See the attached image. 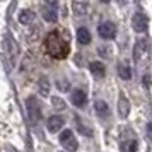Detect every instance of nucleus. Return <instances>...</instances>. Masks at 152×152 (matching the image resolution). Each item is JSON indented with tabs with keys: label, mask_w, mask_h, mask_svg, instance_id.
I'll list each match as a JSON object with an SVG mask.
<instances>
[{
	"label": "nucleus",
	"mask_w": 152,
	"mask_h": 152,
	"mask_svg": "<svg viewBox=\"0 0 152 152\" xmlns=\"http://www.w3.org/2000/svg\"><path fill=\"white\" fill-rule=\"evenodd\" d=\"M89 69H91V72H92V75H96V77H104V74H106L104 65L101 62H91Z\"/></svg>",
	"instance_id": "nucleus-16"
},
{
	"label": "nucleus",
	"mask_w": 152,
	"mask_h": 152,
	"mask_svg": "<svg viewBox=\"0 0 152 152\" xmlns=\"http://www.w3.org/2000/svg\"><path fill=\"white\" fill-rule=\"evenodd\" d=\"M118 75L121 77L123 80H130L132 79V69L126 63H120V65H118Z\"/></svg>",
	"instance_id": "nucleus-17"
},
{
	"label": "nucleus",
	"mask_w": 152,
	"mask_h": 152,
	"mask_svg": "<svg viewBox=\"0 0 152 152\" xmlns=\"http://www.w3.org/2000/svg\"><path fill=\"white\" fill-rule=\"evenodd\" d=\"M91 33L87 28H79L77 29V41L80 43V45H89L91 43Z\"/></svg>",
	"instance_id": "nucleus-14"
},
{
	"label": "nucleus",
	"mask_w": 152,
	"mask_h": 152,
	"mask_svg": "<svg viewBox=\"0 0 152 152\" xmlns=\"http://www.w3.org/2000/svg\"><path fill=\"white\" fill-rule=\"evenodd\" d=\"M147 50H149V43H147V39H145V38L137 39L135 45H133V60H135V62H140V60L147 55Z\"/></svg>",
	"instance_id": "nucleus-8"
},
{
	"label": "nucleus",
	"mask_w": 152,
	"mask_h": 152,
	"mask_svg": "<svg viewBox=\"0 0 152 152\" xmlns=\"http://www.w3.org/2000/svg\"><path fill=\"white\" fill-rule=\"evenodd\" d=\"M118 113H120L121 118H126L128 113H130V103H128V99L125 96L118 97Z\"/></svg>",
	"instance_id": "nucleus-12"
},
{
	"label": "nucleus",
	"mask_w": 152,
	"mask_h": 152,
	"mask_svg": "<svg viewBox=\"0 0 152 152\" xmlns=\"http://www.w3.org/2000/svg\"><path fill=\"white\" fill-rule=\"evenodd\" d=\"M63 82H65V80H58V84H56V86H58L60 89H63V91L69 89V86H67V84H63Z\"/></svg>",
	"instance_id": "nucleus-21"
},
{
	"label": "nucleus",
	"mask_w": 152,
	"mask_h": 152,
	"mask_svg": "<svg viewBox=\"0 0 152 152\" xmlns=\"http://www.w3.org/2000/svg\"><path fill=\"white\" fill-rule=\"evenodd\" d=\"M97 33H99V36L103 39H115L116 38V26L110 21L101 22L99 28H97Z\"/></svg>",
	"instance_id": "nucleus-7"
},
{
	"label": "nucleus",
	"mask_w": 152,
	"mask_h": 152,
	"mask_svg": "<svg viewBox=\"0 0 152 152\" xmlns=\"http://www.w3.org/2000/svg\"><path fill=\"white\" fill-rule=\"evenodd\" d=\"M45 48L48 51L50 55L53 56V58H65V56L69 55V43L65 41L62 38L60 33H56V31H51L48 36H46V39H45Z\"/></svg>",
	"instance_id": "nucleus-1"
},
{
	"label": "nucleus",
	"mask_w": 152,
	"mask_h": 152,
	"mask_svg": "<svg viewBox=\"0 0 152 152\" xmlns=\"http://www.w3.org/2000/svg\"><path fill=\"white\" fill-rule=\"evenodd\" d=\"M53 106H58L60 110H65V103L62 99H58V97H53Z\"/></svg>",
	"instance_id": "nucleus-20"
},
{
	"label": "nucleus",
	"mask_w": 152,
	"mask_h": 152,
	"mask_svg": "<svg viewBox=\"0 0 152 152\" xmlns=\"http://www.w3.org/2000/svg\"><path fill=\"white\" fill-rule=\"evenodd\" d=\"M4 51H5L7 58L10 60V63H15L17 56H19V45H17V41L14 39V36L10 33L4 34Z\"/></svg>",
	"instance_id": "nucleus-3"
},
{
	"label": "nucleus",
	"mask_w": 152,
	"mask_h": 152,
	"mask_svg": "<svg viewBox=\"0 0 152 152\" xmlns=\"http://www.w3.org/2000/svg\"><path fill=\"white\" fill-rule=\"evenodd\" d=\"M58 140H60V145H62L65 151L75 152L77 149H79V142H77V138H75V135H74L72 130H63L62 133H60Z\"/></svg>",
	"instance_id": "nucleus-4"
},
{
	"label": "nucleus",
	"mask_w": 152,
	"mask_h": 152,
	"mask_svg": "<svg viewBox=\"0 0 152 152\" xmlns=\"http://www.w3.org/2000/svg\"><path fill=\"white\" fill-rule=\"evenodd\" d=\"M132 26L135 29V33H145L147 31V26H149V21H147V15L142 12V10H137L133 17H132Z\"/></svg>",
	"instance_id": "nucleus-6"
},
{
	"label": "nucleus",
	"mask_w": 152,
	"mask_h": 152,
	"mask_svg": "<svg viewBox=\"0 0 152 152\" xmlns=\"http://www.w3.org/2000/svg\"><path fill=\"white\" fill-rule=\"evenodd\" d=\"M26 113H28V118L31 123H38L39 120H41V103H39V99L36 96H29L26 99Z\"/></svg>",
	"instance_id": "nucleus-2"
},
{
	"label": "nucleus",
	"mask_w": 152,
	"mask_h": 152,
	"mask_svg": "<svg viewBox=\"0 0 152 152\" xmlns=\"http://www.w3.org/2000/svg\"><path fill=\"white\" fill-rule=\"evenodd\" d=\"M120 149H121V152H135V151H137V142H135V140H126V142H121Z\"/></svg>",
	"instance_id": "nucleus-19"
},
{
	"label": "nucleus",
	"mask_w": 152,
	"mask_h": 152,
	"mask_svg": "<svg viewBox=\"0 0 152 152\" xmlns=\"http://www.w3.org/2000/svg\"><path fill=\"white\" fill-rule=\"evenodd\" d=\"M43 19L48 22L58 21V4L56 2H45L43 4Z\"/></svg>",
	"instance_id": "nucleus-5"
},
{
	"label": "nucleus",
	"mask_w": 152,
	"mask_h": 152,
	"mask_svg": "<svg viewBox=\"0 0 152 152\" xmlns=\"http://www.w3.org/2000/svg\"><path fill=\"white\" fill-rule=\"evenodd\" d=\"M7 152H17V151H15V149H12V147H9V151Z\"/></svg>",
	"instance_id": "nucleus-23"
},
{
	"label": "nucleus",
	"mask_w": 152,
	"mask_h": 152,
	"mask_svg": "<svg viewBox=\"0 0 152 152\" xmlns=\"http://www.w3.org/2000/svg\"><path fill=\"white\" fill-rule=\"evenodd\" d=\"M34 19V14H33V10H29V9H24V10H21V14H19V22L21 24H29V22Z\"/></svg>",
	"instance_id": "nucleus-18"
},
{
	"label": "nucleus",
	"mask_w": 152,
	"mask_h": 152,
	"mask_svg": "<svg viewBox=\"0 0 152 152\" xmlns=\"http://www.w3.org/2000/svg\"><path fill=\"white\" fill-rule=\"evenodd\" d=\"M94 110H96L97 116H101V118H106L110 115V108H108V104L104 103L103 99H97L94 103Z\"/></svg>",
	"instance_id": "nucleus-13"
},
{
	"label": "nucleus",
	"mask_w": 152,
	"mask_h": 152,
	"mask_svg": "<svg viewBox=\"0 0 152 152\" xmlns=\"http://www.w3.org/2000/svg\"><path fill=\"white\" fill-rule=\"evenodd\" d=\"M63 125H65L63 118L58 116V115H53V116L48 118V121H46V128H48V132H51V133H56V132H60L63 128Z\"/></svg>",
	"instance_id": "nucleus-9"
},
{
	"label": "nucleus",
	"mask_w": 152,
	"mask_h": 152,
	"mask_svg": "<svg viewBox=\"0 0 152 152\" xmlns=\"http://www.w3.org/2000/svg\"><path fill=\"white\" fill-rule=\"evenodd\" d=\"M72 10H74V14L75 15H84L87 14V10H89V4L87 2H72Z\"/></svg>",
	"instance_id": "nucleus-15"
},
{
	"label": "nucleus",
	"mask_w": 152,
	"mask_h": 152,
	"mask_svg": "<svg viewBox=\"0 0 152 152\" xmlns=\"http://www.w3.org/2000/svg\"><path fill=\"white\" fill-rule=\"evenodd\" d=\"M147 135H149V138L152 140V121L147 125Z\"/></svg>",
	"instance_id": "nucleus-22"
},
{
	"label": "nucleus",
	"mask_w": 152,
	"mask_h": 152,
	"mask_svg": "<svg viewBox=\"0 0 152 152\" xmlns=\"http://www.w3.org/2000/svg\"><path fill=\"white\" fill-rule=\"evenodd\" d=\"M50 89H51V84H50V79L46 75L39 77V80H38V91H39V94L43 97L50 96Z\"/></svg>",
	"instance_id": "nucleus-11"
},
{
	"label": "nucleus",
	"mask_w": 152,
	"mask_h": 152,
	"mask_svg": "<svg viewBox=\"0 0 152 152\" xmlns=\"http://www.w3.org/2000/svg\"><path fill=\"white\" fill-rule=\"evenodd\" d=\"M70 101H72L74 106L82 108L84 104H86V101H87V96H86V92H84L82 89H74L72 94H70Z\"/></svg>",
	"instance_id": "nucleus-10"
}]
</instances>
